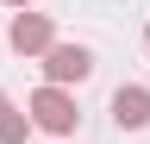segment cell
<instances>
[{"label": "cell", "mask_w": 150, "mask_h": 144, "mask_svg": "<svg viewBox=\"0 0 150 144\" xmlns=\"http://www.w3.org/2000/svg\"><path fill=\"white\" fill-rule=\"evenodd\" d=\"M31 113H38L44 132H75V100L63 94V88H38V94H31Z\"/></svg>", "instance_id": "6da1fadb"}, {"label": "cell", "mask_w": 150, "mask_h": 144, "mask_svg": "<svg viewBox=\"0 0 150 144\" xmlns=\"http://www.w3.org/2000/svg\"><path fill=\"white\" fill-rule=\"evenodd\" d=\"M44 69H50V82H81L88 69H94V57L81 44H50V57H44Z\"/></svg>", "instance_id": "7a4b0ae2"}, {"label": "cell", "mask_w": 150, "mask_h": 144, "mask_svg": "<svg viewBox=\"0 0 150 144\" xmlns=\"http://www.w3.org/2000/svg\"><path fill=\"white\" fill-rule=\"evenodd\" d=\"M112 119L131 125V132L150 125V94H144V88H119V94H112Z\"/></svg>", "instance_id": "3957f363"}, {"label": "cell", "mask_w": 150, "mask_h": 144, "mask_svg": "<svg viewBox=\"0 0 150 144\" xmlns=\"http://www.w3.org/2000/svg\"><path fill=\"white\" fill-rule=\"evenodd\" d=\"M13 44L19 50H50V19H38V13L13 19Z\"/></svg>", "instance_id": "277c9868"}, {"label": "cell", "mask_w": 150, "mask_h": 144, "mask_svg": "<svg viewBox=\"0 0 150 144\" xmlns=\"http://www.w3.org/2000/svg\"><path fill=\"white\" fill-rule=\"evenodd\" d=\"M0 144H25V119L13 113V100L0 94Z\"/></svg>", "instance_id": "5b68a950"}, {"label": "cell", "mask_w": 150, "mask_h": 144, "mask_svg": "<svg viewBox=\"0 0 150 144\" xmlns=\"http://www.w3.org/2000/svg\"><path fill=\"white\" fill-rule=\"evenodd\" d=\"M13 6H25V0H13Z\"/></svg>", "instance_id": "8992f818"}, {"label": "cell", "mask_w": 150, "mask_h": 144, "mask_svg": "<svg viewBox=\"0 0 150 144\" xmlns=\"http://www.w3.org/2000/svg\"><path fill=\"white\" fill-rule=\"evenodd\" d=\"M144 44H150V31H144Z\"/></svg>", "instance_id": "52a82bcc"}]
</instances>
